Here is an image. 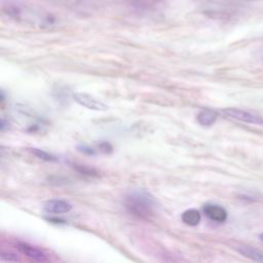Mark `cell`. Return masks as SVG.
I'll list each match as a JSON object with an SVG mask.
<instances>
[{
  "mask_svg": "<svg viewBox=\"0 0 263 263\" xmlns=\"http://www.w3.org/2000/svg\"><path fill=\"white\" fill-rule=\"evenodd\" d=\"M156 202L145 191L132 192L125 197L124 206L128 213L142 219H148L154 214Z\"/></svg>",
  "mask_w": 263,
  "mask_h": 263,
  "instance_id": "obj_1",
  "label": "cell"
},
{
  "mask_svg": "<svg viewBox=\"0 0 263 263\" xmlns=\"http://www.w3.org/2000/svg\"><path fill=\"white\" fill-rule=\"evenodd\" d=\"M221 112L226 117H229L238 121L257 124V125L263 124V117L260 114L253 111H248L239 108H225L221 110Z\"/></svg>",
  "mask_w": 263,
  "mask_h": 263,
  "instance_id": "obj_2",
  "label": "cell"
},
{
  "mask_svg": "<svg viewBox=\"0 0 263 263\" xmlns=\"http://www.w3.org/2000/svg\"><path fill=\"white\" fill-rule=\"evenodd\" d=\"M73 99L78 105L85 107L89 110L104 111L108 108L107 105H105L102 101L96 99L95 97L86 92H75L73 93Z\"/></svg>",
  "mask_w": 263,
  "mask_h": 263,
  "instance_id": "obj_3",
  "label": "cell"
},
{
  "mask_svg": "<svg viewBox=\"0 0 263 263\" xmlns=\"http://www.w3.org/2000/svg\"><path fill=\"white\" fill-rule=\"evenodd\" d=\"M16 249L21 254L25 255L31 261H34L37 263H44L47 260L44 252H42L40 249H38L30 243L18 242L16 245Z\"/></svg>",
  "mask_w": 263,
  "mask_h": 263,
  "instance_id": "obj_4",
  "label": "cell"
},
{
  "mask_svg": "<svg viewBox=\"0 0 263 263\" xmlns=\"http://www.w3.org/2000/svg\"><path fill=\"white\" fill-rule=\"evenodd\" d=\"M43 210L47 214L62 215L70 212L72 210V204L63 199H50L44 202Z\"/></svg>",
  "mask_w": 263,
  "mask_h": 263,
  "instance_id": "obj_5",
  "label": "cell"
},
{
  "mask_svg": "<svg viewBox=\"0 0 263 263\" xmlns=\"http://www.w3.org/2000/svg\"><path fill=\"white\" fill-rule=\"evenodd\" d=\"M203 212L205 216L211 219L212 221L215 222H225L227 220V212L226 210L219 205V204H213V203H208L203 206Z\"/></svg>",
  "mask_w": 263,
  "mask_h": 263,
  "instance_id": "obj_6",
  "label": "cell"
},
{
  "mask_svg": "<svg viewBox=\"0 0 263 263\" xmlns=\"http://www.w3.org/2000/svg\"><path fill=\"white\" fill-rule=\"evenodd\" d=\"M237 251L245 257L259 262V263H263V252L254 248V247H250V246H241L239 248H237Z\"/></svg>",
  "mask_w": 263,
  "mask_h": 263,
  "instance_id": "obj_7",
  "label": "cell"
},
{
  "mask_svg": "<svg viewBox=\"0 0 263 263\" xmlns=\"http://www.w3.org/2000/svg\"><path fill=\"white\" fill-rule=\"evenodd\" d=\"M181 219L188 226H196L201 220V215L197 210L189 209L183 212V214L181 215Z\"/></svg>",
  "mask_w": 263,
  "mask_h": 263,
  "instance_id": "obj_8",
  "label": "cell"
},
{
  "mask_svg": "<svg viewBox=\"0 0 263 263\" xmlns=\"http://www.w3.org/2000/svg\"><path fill=\"white\" fill-rule=\"evenodd\" d=\"M197 121L203 126H211L217 119V113L212 110H201L197 114Z\"/></svg>",
  "mask_w": 263,
  "mask_h": 263,
  "instance_id": "obj_9",
  "label": "cell"
},
{
  "mask_svg": "<svg viewBox=\"0 0 263 263\" xmlns=\"http://www.w3.org/2000/svg\"><path fill=\"white\" fill-rule=\"evenodd\" d=\"M32 153L35 154L38 158L45 160V161H55L57 160V158L53 155H51L43 150H40V149H32Z\"/></svg>",
  "mask_w": 263,
  "mask_h": 263,
  "instance_id": "obj_10",
  "label": "cell"
},
{
  "mask_svg": "<svg viewBox=\"0 0 263 263\" xmlns=\"http://www.w3.org/2000/svg\"><path fill=\"white\" fill-rule=\"evenodd\" d=\"M0 257H1V260L7 261V262H20L21 261L20 257L16 254L9 252V251L2 250L0 253Z\"/></svg>",
  "mask_w": 263,
  "mask_h": 263,
  "instance_id": "obj_11",
  "label": "cell"
},
{
  "mask_svg": "<svg viewBox=\"0 0 263 263\" xmlns=\"http://www.w3.org/2000/svg\"><path fill=\"white\" fill-rule=\"evenodd\" d=\"M259 238H260V240L263 241V233H261V234L259 235Z\"/></svg>",
  "mask_w": 263,
  "mask_h": 263,
  "instance_id": "obj_12",
  "label": "cell"
}]
</instances>
